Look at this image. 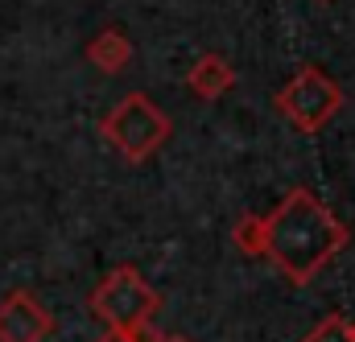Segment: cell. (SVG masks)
<instances>
[{
	"mask_svg": "<svg viewBox=\"0 0 355 342\" xmlns=\"http://www.w3.org/2000/svg\"><path fill=\"white\" fill-rule=\"evenodd\" d=\"M265 256L289 285H310L352 240L343 219H335L331 206H322V198L306 186L289 190L277 210L265 215Z\"/></svg>",
	"mask_w": 355,
	"mask_h": 342,
	"instance_id": "cell-1",
	"label": "cell"
},
{
	"mask_svg": "<svg viewBox=\"0 0 355 342\" xmlns=\"http://www.w3.org/2000/svg\"><path fill=\"white\" fill-rule=\"evenodd\" d=\"M87 305L107 330L137 334V330H145V326L157 318L162 297H157V289H153L132 264H116V268L91 289Z\"/></svg>",
	"mask_w": 355,
	"mask_h": 342,
	"instance_id": "cell-2",
	"label": "cell"
},
{
	"mask_svg": "<svg viewBox=\"0 0 355 342\" xmlns=\"http://www.w3.org/2000/svg\"><path fill=\"white\" fill-rule=\"evenodd\" d=\"M170 116L145 95V91H132L124 95L103 120H99V136L124 157V161H149L166 141H170Z\"/></svg>",
	"mask_w": 355,
	"mask_h": 342,
	"instance_id": "cell-3",
	"label": "cell"
},
{
	"mask_svg": "<svg viewBox=\"0 0 355 342\" xmlns=\"http://www.w3.org/2000/svg\"><path fill=\"white\" fill-rule=\"evenodd\" d=\"M272 103L297 132H322L343 111V87L335 83L322 66H302L272 95Z\"/></svg>",
	"mask_w": 355,
	"mask_h": 342,
	"instance_id": "cell-4",
	"label": "cell"
},
{
	"mask_svg": "<svg viewBox=\"0 0 355 342\" xmlns=\"http://www.w3.org/2000/svg\"><path fill=\"white\" fill-rule=\"evenodd\" d=\"M54 334V314L29 293L12 289L0 297V342H46Z\"/></svg>",
	"mask_w": 355,
	"mask_h": 342,
	"instance_id": "cell-5",
	"label": "cell"
},
{
	"mask_svg": "<svg viewBox=\"0 0 355 342\" xmlns=\"http://www.w3.org/2000/svg\"><path fill=\"white\" fill-rule=\"evenodd\" d=\"M186 87L198 95V99H223L232 87H236V66L223 58V54H202L194 66H190V75H186Z\"/></svg>",
	"mask_w": 355,
	"mask_h": 342,
	"instance_id": "cell-6",
	"label": "cell"
},
{
	"mask_svg": "<svg viewBox=\"0 0 355 342\" xmlns=\"http://www.w3.org/2000/svg\"><path fill=\"white\" fill-rule=\"evenodd\" d=\"M87 62L99 75H120L132 62V42L124 29H99L87 42Z\"/></svg>",
	"mask_w": 355,
	"mask_h": 342,
	"instance_id": "cell-7",
	"label": "cell"
},
{
	"mask_svg": "<svg viewBox=\"0 0 355 342\" xmlns=\"http://www.w3.org/2000/svg\"><path fill=\"white\" fill-rule=\"evenodd\" d=\"M232 240H236V248L244 252V256H265V215H244V219H236V227H232Z\"/></svg>",
	"mask_w": 355,
	"mask_h": 342,
	"instance_id": "cell-8",
	"label": "cell"
},
{
	"mask_svg": "<svg viewBox=\"0 0 355 342\" xmlns=\"http://www.w3.org/2000/svg\"><path fill=\"white\" fill-rule=\"evenodd\" d=\"M302 342H355V334H352V322L343 314H327Z\"/></svg>",
	"mask_w": 355,
	"mask_h": 342,
	"instance_id": "cell-9",
	"label": "cell"
},
{
	"mask_svg": "<svg viewBox=\"0 0 355 342\" xmlns=\"http://www.w3.org/2000/svg\"><path fill=\"white\" fill-rule=\"evenodd\" d=\"M95 342H137V334H124V330H107L103 339H95Z\"/></svg>",
	"mask_w": 355,
	"mask_h": 342,
	"instance_id": "cell-10",
	"label": "cell"
},
{
	"mask_svg": "<svg viewBox=\"0 0 355 342\" xmlns=\"http://www.w3.org/2000/svg\"><path fill=\"white\" fill-rule=\"evenodd\" d=\"M153 342H190V339H178V334H157Z\"/></svg>",
	"mask_w": 355,
	"mask_h": 342,
	"instance_id": "cell-11",
	"label": "cell"
},
{
	"mask_svg": "<svg viewBox=\"0 0 355 342\" xmlns=\"http://www.w3.org/2000/svg\"><path fill=\"white\" fill-rule=\"evenodd\" d=\"M352 334H355V322H352Z\"/></svg>",
	"mask_w": 355,
	"mask_h": 342,
	"instance_id": "cell-12",
	"label": "cell"
}]
</instances>
